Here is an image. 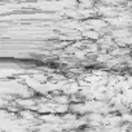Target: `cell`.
Here are the masks:
<instances>
[{
    "mask_svg": "<svg viewBox=\"0 0 132 132\" xmlns=\"http://www.w3.org/2000/svg\"><path fill=\"white\" fill-rule=\"evenodd\" d=\"M86 38H88V39H93V40H98L100 39V34L97 32V31H95V30H89V31H84V34H83Z\"/></svg>",
    "mask_w": 132,
    "mask_h": 132,
    "instance_id": "obj_1",
    "label": "cell"
},
{
    "mask_svg": "<svg viewBox=\"0 0 132 132\" xmlns=\"http://www.w3.org/2000/svg\"><path fill=\"white\" fill-rule=\"evenodd\" d=\"M21 115L23 117V118H29V119H34L35 118V114L31 111V110H29V109H23L22 111H21Z\"/></svg>",
    "mask_w": 132,
    "mask_h": 132,
    "instance_id": "obj_2",
    "label": "cell"
}]
</instances>
